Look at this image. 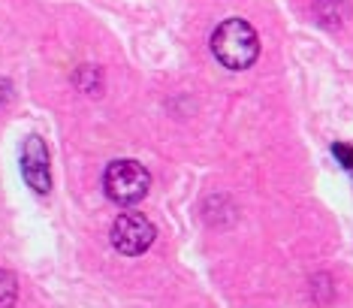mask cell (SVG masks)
I'll list each match as a JSON object with an SVG mask.
<instances>
[{"label": "cell", "mask_w": 353, "mask_h": 308, "mask_svg": "<svg viewBox=\"0 0 353 308\" xmlns=\"http://www.w3.org/2000/svg\"><path fill=\"white\" fill-rule=\"evenodd\" d=\"M21 173L25 182L37 193H49L52 188V173H49V148L39 136H28L25 148H21Z\"/></svg>", "instance_id": "obj_4"}, {"label": "cell", "mask_w": 353, "mask_h": 308, "mask_svg": "<svg viewBox=\"0 0 353 308\" xmlns=\"http://www.w3.org/2000/svg\"><path fill=\"white\" fill-rule=\"evenodd\" d=\"M154 236H157L154 224L142 212H124L112 224V245L127 257H136V254H142V251H148L154 245Z\"/></svg>", "instance_id": "obj_3"}, {"label": "cell", "mask_w": 353, "mask_h": 308, "mask_svg": "<svg viewBox=\"0 0 353 308\" xmlns=\"http://www.w3.org/2000/svg\"><path fill=\"white\" fill-rule=\"evenodd\" d=\"M6 100H10V85H6V82H0V106H3Z\"/></svg>", "instance_id": "obj_7"}, {"label": "cell", "mask_w": 353, "mask_h": 308, "mask_svg": "<svg viewBox=\"0 0 353 308\" xmlns=\"http://www.w3.org/2000/svg\"><path fill=\"white\" fill-rule=\"evenodd\" d=\"M335 157L341 160V166L347 169V173H353V148L350 145H335Z\"/></svg>", "instance_id": "obj_6"}, {"label": "cell", "mask_w": 353, "mask_h": 308, "mask_svg": "<svg viewBox=\"0 0 353 308\" xmlns=\"http://www.w3.org/2000/svg\"><path fill=\"white\" fill-rule=\"evenodd\" d=\"M103 188H106V197L112 202H118V206H136L148 193L151 175L136 160H115L103 173Z\"/></svg>", "instance_id": "obj_2"}, {"label": "cell", "mask_w": 353, "mask_h": 308, "mask_svg": "<svg viewBox=\"0 0 353 308\" xmlns=\"http://www.w3.org/2000/svg\"><path fill=\"white\" fill-rule=\"evenodd\" d=\"M212 52L223 67L230 70H248L260 58V37L248 21L242 19H227L218 24L212 34Z\"/></svg>", "instance_id": "obj_1"}, {"label": "cell", "mask_w": 353, "mask_h": 308, "mask_svg": "<svg viewBox=\"0 0 353 308\" xmlns=\"http://www.w3.org/2000/svg\"><path fill=\"white\" fill-rule=\"evenodd\" d=\"M15 296H19V281H15V275L0 269V308H12Z\"/></svg>", "instance_id": "obj_5"}]
</instances>
